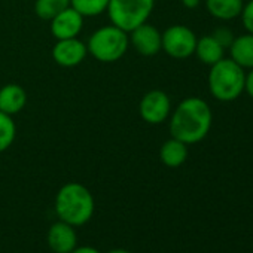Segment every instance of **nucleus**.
<instances>
[{"mask_svg": "<svg viewBox=\"0 0 253 253\" xmlns=\"http://www.w3.org/2000/svg\"><path fill=\"white\" fill-rule=\"evenodd\" d=\"M169 119L171 137L186 145H194L207 137L211 128L213 113L207 101L203 98L186 97L174 110H171Z\"/></svg>", "mask_w": 253, "mask_h": 253, "instance_id": "1", "label": "nucleus"}, {"mask_svg": "<svg viewBox=\"0 0 253 253\" xmlns=\"http://www.w3.org/2000/svg\"><path fill=\"white\" fill-rule=\"evenodd\" d=\"M94 197L86 186L78 182L66 183L60 188L55 197V213L60 220L72 225L82 226L94 214Z\"/></svg>", "mask_w": 253, "mask_h": 253, "instance_id": "2", "label": "nucleus"}, {"mask_svg": "<svg viewBox=\"0 0 253 253\" xmlns=\"http://www.w3.org/2000/svg\"><path fill=\"white\" fill-rule=\"evenodd\" d=\"M246 70L231 58H222L210 66L209 89L219 101H234L244 92Z\"/></svg>", "mask_w": 253, "mask_h": 253, "instance_id": "3", "label": "nucleus"}, {"mask_svg": "<svg viewBox=\"0 0 253 253\" xmlns=\"http://www.w3.org/2000/svg\"><path fill=\"white\" fill-rule=\"evenodd\" d=\"M128 33L113 24L97 29L86 42L88 54L100 63H115L121 60L128 51Z\"/></svg>", "mask_w": 253, "mask_h": 253, "instance_id": "4", "label": "nucleus"}, {"mask_svg": "<svg viewBox=\"0 0 253 253\" xmlns=\"http://www.w3.org/2000/svg\"><path fill=\"white\" fill-rule=\"evenodd\" d=\"M155 6V0H109L107 15L110 24L130 33L148 23Z\"/></svg>", "mask_w": 253, "mask_h": 253, "instance_id": "5", "label": "nucleus"}, {"mask_svg": "<svg viewBox=\"0 0 253 253\" xmlns=\"http://www.w3.org/2000/svg\"><path fill=\"white\" fill-rule=\"evenodd\" d=\"M197 39L198 38L189 27L174 24L163 33V51L171 58H188L195 52Z\"/></svg>", "mask_w": 253, "mask_h": 253, "instance_id": "6", "label": "nucleus"}, {"mask_svg": "<svg viewBox=\"0 0 253 253\" xmlns=\"http://www.w3.org/2000/svg\"><path fill=\"white\" fill-rule=\"evenodd\" d=\"M139 113L140 118L151 125H160L166 122L171 113L170 97L161 89H152L146 92L139 103Z\"/></svg>", "mask_w": 253, "mask_h": 253, "instance_id": "7", "label": "nucleus"}, {"mask_svg": "<svg viewBox=\"0 0 253 253\" xmlns=\"http://www.w3.org/2000/svg\"><path fill=\"white\" fill-rule=\"evenodd\" d=\"M130 45L145 57L157 55L163 51V33L152 24L145 23L130 32Z\"/></svg>", "mask_w": 253, "mask_h": 253, "instance_id": "8", "label": "nucleus"}, {"mask_svg": "<svg viewBox=\"0 0 253 253\" xmlns=\"http://www.w3.org/2000/svg\"><path fill=\"white\" fill-rule=\"evenodd\" d=\"M88 55L86 43L78 38L57 41L52 48V58L61 67H76Z\"/></svg>", "mask_w": 253, "mask_h": 253, "instance_id": "9", "label": "nucleus"}, {"mask_svg": "<svg viewBox=\"0 0 253 253\" xmlns=\"http://www.w3.org/2000/svg\"><path fill=\"white\" fill-rule=\"evenodd\" d=\"M84 27V17L72 6L61 11L51 20V33L57 41L78 38Z\"/></svg>", "mask_w": 253, "mask_h": 253, "instance_id": "10", "label": "nucleus"}, {"mask_svg": "<svg viewBox=\"0 0 253 253\" xmlns=\"http://www.w3.org/2000/svg\"><path fill=\"white\" fill-rule=\"evenodd\" d=\"M46 240H48L51 250L55 253H70L76 247V243H78L75 226L63 220L51 225Z\"/></svg>", "mask_w": 253, "mask_h": 253, "instance_id": "11", "label": "nucleus"}, {"mask_svg": "<svg viewBox=\"0 0 253 253\" xmlns=\"http://www.w3.org/2000/svg\"><path fill=\"white\" fill-rule=\"evenodd\" d=\"M27 104V92L18 84H6L0 88V112L9 116L20 113Z\"/></svg>", "mask_w": 253, "mask_h": 253, "instance_id": "12", "label": "nucleus"}, {"mask_svg": "<svg viewBox=\"0 0 253 253\" xmlns=\"http://www.w3.org/2000/svg\"><path fill=\"white\" fill-rule=\"evenodd\" d=\"M229 58L234 60L244 70L253 69V35L246 33L237 36L229 46Z\"/></svg>", "mask_w": 253, "mask_h": 253, "instance_id": "13", "label": "nucleus"}, {"mask_svg": "<svg viewBox=\"0 0 253 253\" xmlns=\"http://www.w3.org/2000/svg\"><path fill=\"white\" fill-rule=\"evenodd\" d=\"M160 158L164 166H167L170 169H177L188 158V145L171 137L163 143V146L160 149Z\"/></svg>", "mask_w": 253, "mask_h": 253, "instance_id": "14", "label": "nucleus"}, {"mask_svg": "<svg viewBox=\"0 0 253 253\" xmlns=\"http://www.w3.org/2000/svg\"><path fill=\"white\" fill-rule=\"evenodd\" d=\"M243 6V0H206V8L209 14L222 21L238 18Z\"/></svg>", "mask_w": 253, "mask_h": 253, "instance_id": "15", "label": "nucleus"}, {"mask_svg": "<svg viewBox=\"0 0 253 253\" xmlns=\"http://www.w3.org/2000/svg\"><path fill=\"white\" fill-rule=\"evenodd\" d=\"M194 54L198 57V60L203 64L213 66L223 58L225 49L217 43V41L211 35H207V36L197 39V46H195Z\"/></svg>", "mask_w": 253, "mask_h": 253, "instance_id": "16", "label": "nucleus"}, {"mask_svg": "<svg viewBox=\"0 0 253 253\" xmlns=\"http://www.w3.org/2000/svg\"><path fill=\"white\" fill-rule=\"evenodd\" d=\"M70 6V0H36L35 14L45 21H51L61 11Z\"/></svg>", "mask_w": 253, "mask_h": 253, "instance_id": "17", "label": "nucleus"}, {"mask_svg": "<svg viewBox=\"0 0 253 253\" xmlns=\"http://www.w3.org/2000/svg\"><path fill=\"white\" fill-rule=\"evenodd\" d=\"M17 137V125L12 116L0 112V154L8 151Z\"/></svg>", "mask_w": 253, "mask_h": 253, "instance_id": "18", "label": "nucleus"}, {"mask_svg": "<svg viewBox=\"0 0 253 253\" xmlns=\"http://www.w3.org/2000/svg\"><path fill=\"white\" fill-rule=\"evenodd\" d=\"M109 0H70V6L76 9L84 18L98 17L106 12Z\"/></svg>", "mask_w": 253, "mask_h": 253, "instance_id": "19", "label": "nucleus"}, {"mask_svg": "<svg viewBox=\"0 0 253 253\" xmlns=\"http://www.w3.org/2000/svg\"><path fill=\"white\" fill-rule=\"evenodd\" d=\"M211 36L217 41V43H219L223 49H229V46L232 45V42H234V39H235L234 33H232L229 29H226V27H219V29H216V30L213 32Z\"/></svg>", "mask_w": 253, "mask_h": 253, "instance_id": "20", "label": "nucleus"}, {"mask_svg": "<svg viewBox=\"0 0 253 253\" xmlns=\"http://www.w3.org/2000/svg\"><path fill=\"white\" fill-rule=\"evenodd\" d=\"M240 18H241V23H243L244 29L247 30V33L253 35V0H249L247 3H244Z\"/></svg>", "mask_w": 253, "mask_h": 253, "instance_id": "21", "label": "nucleus"}, {"mask_svg": "<svg viewBox=\"0 0 253 253\" xmlns=\"http://www.w3.org/2000/svg\"><path fill=\"white\" fill-rule=\"evenodd\" d=\"M244 91L253 98V69L249 70V73H246V85H244Z\"/></svg>", "mask_w": 253, "mask_h": 253, "instance_id": "22", "label": "nucleus"}, {"mask_svg": "<svg viewBox=\"0 0 253 253\" xmlns=\"http://www.w3.org/2000/svg\"><path fill=\"white\" fill-rule=\"evenodd\" d=\"M70 253H100L97 249L91 247V246H81V247H75Z\"/></svg>", "mask_w": 253, "mask_h": 253, "instance_id": "23", "label": "nucleus"}, {"mask_svg": "<svg viewBox=\"0 0 253 253\" xmlns=\"http://www.w3.org/2000/svg\"><path fill=\"white\" fill-rule=\"evenodd\" d=\"M200 2L201 0H182V5L188 9H195V8H198Z\"/></svg>", "mask_w": 253, "mask_h": 253, "instance_id": "24", "label": "nucleus"}, {"mask_svg": "<svg viewBox=\"0 0 253 253\" xmlns=\"http://www.w3.org/2000/svg\"><path fill=\"white\" fill-rule=\"evenodd\" d=\"M109 253H131V252H128V250H124V249H113V250H110Z\"/></svg>", "mask_w": 253, "mask_h": 253, "instance_id": "25", "label": "nucleus"}]
</instances>
